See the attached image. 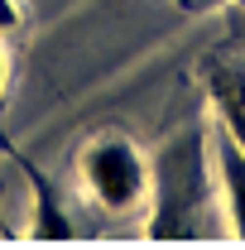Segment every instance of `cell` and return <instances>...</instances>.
I'll return each instance as SVG.
<instances>
[{
	"label": "cell",
	"mask_w": 245,
	"mask_h": 250,
	"mask_svg": "<svg viewBox=\"0 0 245 250\" xmlns=\"http://www.w3.org/2000/svg\"><path fill=\"white\" fill-rule=\"evenodd\" d=\"M236 5H241V10H245V0H236Z\"/></svg>",
	"instance_id": "obj_8"
},
{
	"label": "cell",
	"mask_w": 245,
	"mask_h": 250,
	"mask_svg": "<svg viewBox=\"0 0 245 250\" xmlns=\"http://www.w3.org/2000/svg\"><path fill=\"white\" fill-rule=\"evenodd\" d=\"M24 178H29V188H34L29 236L34 241H67V236H72V221L62 217V207H58V197H53V188H48V178H43L34 164H24Z\"/></svg>",
	"instance_id": "obj_4"
},
{
	"label": "cell",
	"mask_w": 245,
	"mask_h": 250,
	"mask_svg": "<svg viewBox=\"0 0 245 250\" xmlns=\"http://www.w3.org/2000/svg\"><path fill=\"white\" fill-rule=\"evenodd\" d=\"M149 188H154V207H159V217L149 221V236L154 241L192 236V231H197L192 212H202L207 197H212L207 140H202V135L173 140V145L159 154V164L149 168Z\"/></svg>",
	"instance_id": "obj_1"
},
{
	"label": "cell",
	"mask_w": 245,
	"mask_h": 250,
	"mask_svg": "<svg viewBox=\"0 0 245 250\" xmlns=\"http://www.w3.org/2000/svg\"><path fill=\"white\" fill-rule=\"evenodd\" d=\"M82 183L106 212H130L149 192V164L130 140L106 135L82 149Z\"/></svg>",
	"instance_id": "obj_2"
},
{
	"label": "cell",
	"mask_w": 245,
	"mask_h": 250,
	"mask_svg": "<svg viewBox=\"0 0 245 250\" xmlns=\"http://www.w3.org/2000/svg\"><path fill=\"white\" fill-rule=\"evenodd\" d=\"M212 101H216V130L231 135L236 149L245 154V82L241 87H236V82H216Z\"/></svg>",
	"instance_id": "obj_5"
},
{
	"label": "cell",
	"mask_w": 245,
	"mask_h": 250,
	"mask_svg": "<svg viewBox=\"0 0 245 250\" xmlns=\"http://www.w3.org/2000/svg\"><path fill=\"white\" fill-rule=\"evenodd\" d=\"M216 183H221L226 212H231V236L245 241V154L221 130H216Z\"/></svg>",
	"instance_id": "obj_3"
},
{
	"label": "cell",
	"mask_w": 245,
	"mask_h": 250,
	"mask_svg": "<svg viewBox=\"0 0 245 250\" xmlns=\"http://www.w3.org/2000/svg\"><path fill=\"white\" fill-rule=\"evenodd\" d=\"M20 24V10H15V0H0V29H15Z\"/></svg>",
	"instance_id": "obj_6"
},
{
	"label": "cell",
	"mask_w": 245,
	"mask_h": 250,
	"mask_svg": "<svg viewBox=\"0 0 245 250\" xmlns=\"http://www.w3.org/2000/svg\"><path fill=\"white\" fill-rule=\"evenodd\" d=\"M0 87H5V58H0Z\"/></svg>",
	"instance_id": "obj_7"
}]
</instances>
